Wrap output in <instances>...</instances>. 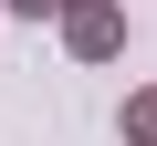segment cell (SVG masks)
<instances>
[{"label": "cell", "mask_w": 157, "mask_h": 146, "mask_svg": "<svg viewBox=\"0 0 157 146\" xmlns=\"http://www.w3.org/2000/svg\"><path fill=\"white\" fill-rule=\"evenodd\" d=\"M11 11H21V21H63L73 0H11Z\"/></svg>", "instance_id": "obj_3"}, {"label": "cell", "mask_w": 157, "mask_h": 146, "mask_svg": "<svg viewBox=\"0 0 157 146\" xmlns=\"http://www.w3.org/2000/svg\"><path fill=\"white\" fill-rule=\"evenodd\" d=\"M52 31H63L73 63H115V52H126V0H73Z\"/></svg>", "instance_id": "obj_1"}, {"label": "cell", "mask_w": 157, "mask_h": 146, "mask_svg": "<svg viewBox=\"0 0 157 146\" xmlns=\"http://www.w3.org/2000/svg\"><path fill=\"white\" fill-rule=\"evenodd\" d=\"M115 136H126V146H157V84H136V94H126V115H115Z\"/></svg>", "instance_id": "obj_2"}]
</instances>
